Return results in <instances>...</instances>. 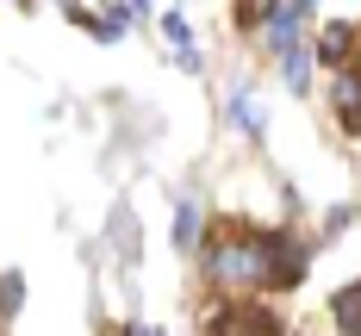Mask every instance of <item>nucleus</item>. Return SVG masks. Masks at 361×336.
<instances>
[{
    "mask_svg": "<svg viewBox=\"0 0 361 336\" xmlns=\"http://www.w3.org/2000/svg\"><path fill=\"white\" fill-rule=\"evenodd\" d=\"M200 268H206V280L224 287V293H250V287H262V280H268L262 230H224V237H212L206 256H200Z\"/></svg>",
    "mask_w": 361,
    "mask_h": 336,
    "instance_id": "f257e3e1",
    "label": "nucleus"
},
{
    "mask_svg": "<svg viewBox=\"0 0 361 336\" xmlns=\"http://www.w3.org/2000/svg\"><path fill=\"white\" fill-rule=\"evenodd\" d=\"M212 330H281V318L268 305H224Z\"/></svg>",
    "mask_w": 361,
    "mask_h": 336,
    "instance_id": "f03ea898",
    "label": "nucleus"
},
{
    "mask_svg": "<svg viewBox=\"0 0 361 336\" xmlns=\"http://www.w3.org/2000/svg\"><path fill=\"white\" fill-rule=\"evenodd\" d=\"M355 44H361V32H355V25H349V19H330V32L318 37L312 50H318V63H343V56H349Z\"/></svg>",
    "mask_w": 361,
    "mask_h": 336,
    "instance_id": "7ed1b4c3",
    "label": "nucleus"
},
{
    "mask_svg": "<svg viewBox=\"0 0 361 336\" xmlns=\"http://www.w3.org/2000/svg\"><path fill=\"white\" fill-rule=\"evenodd\" d=\"M224 112H231V118H237V125H243L250 137H262V131H268V112H262V106L250 100V87H243V81L231 87V100H224Z\"/></svg>",
    "mask_w": 361,
    "mask_h": 336,
    "instance_id": "20e7f679",
    "label": "nucleus"
},
{
    "mask_svg": "<svg viewBox=\"0 0 361 336\" xmlns=\"http://www.w3.org/2000/svg\"><path fill=\"white\" fill-rule=\"evenodd\" d=\"M19 305H25V274H19V268H6V274H0V324H13V318H19Z\"/></svg>",
    "mask_w": 361,
    "mask_h": 336,
    "instance_id": "39448f33",
    "label": "nucleus"
},
{
    "mask_svg": "<svg viewBox=\"0 0 361 336\" xmlns=\"http://www.w3.org/2000/svg\"><path fill=\"white\" fill-rule=\"evenodd\" d=\"M112 243H118L125 261H137V218H131V206H112Z\"/></svg>",
    "mask_w": 361,
    "mask_h": 336,
    "instance_id": "423d86ee",
    "label": "nucleus"
},
{
    "mask_svg": "<svg viewBox=\"0 0 361 336\" xmlns=\"http://www.w3.org/2000/svg\"><path fill=\"white\" fill-rule=\"evenodd\" d=\"M175 243L180 249H200V206L193 199H180V212H175Z\"/></svg>",
    "mask_w": 361,
    "mask_h": 336,
    "instance_id": "0eeeda50",
    "label": "nucleus"
}]
</instances>
